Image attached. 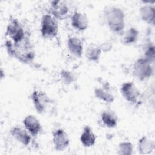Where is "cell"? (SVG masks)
<instances>
[{
    "instance_id": "1",
    "label": "cell",
    "mask_w": 155,
    "mask_h": 155,
    "mask_svg": "<svg viewBox=\"0 0 155 155\" xmlns=\"http://www.w3.org/2000/svg\"><path fill=\"white\" fill-rule=\"evenodd\" d=\"M4 45L8 55L22 64H30L35 58V50L28 34L22 41L18 43L7 39Z\"/></svg>"
},
{
    "instance_id": "2",
    "label": "cell",
    "mask_w": 155,
    "mask_h": 155,
    "mask_svg": "<svg viewBox=\"0 0 155 155\" xmlns=\"http://www.w3.org/2000/svg\"><path fill=\"white\" fill-rule=\"evenodd\" d=\"M104 14L109 29L114 33L122 35L125 24V15L123 10L116 6H110L104 10Z\"/></svg>"
},
{
    "instance_id": "3",
    "label": "cell",
    "mask_w": 155,
    "mask_h": 155,
    "mask_svg": "<svg viewBox=\"0 0 155 155\" xmlns=\"http://www.w3.org/2000/svg\"><path fill=\"white\" fill-rule=\"evenodd\" d=\"M28 34L24 31V27L18 19L10 16L5 31L7 39L15 43L22 41Z\"/></svg>"
},
{
    "instance_id": "4",
    "label": "cell",
    "mask_w": 155,
    "mask_h": 155,
    "mask_svg": "<svg viewBox=\"0 0 155 155\" xmlns=\"http://www.w3.org/2000/svg\"><path fill=\"white\" fill-rule=\"evenodd\" d=\"M41 34L43 38L51 39L58 34L59 26L58 21L50 14H45L41 21Z\"/></svg>"
},
{
    "instance_id": "5",
    "label": "cell",
    "mask_w": 155,
    "mask_h": 155,
    "mask_svg": "<svg viewBox=\"0 0 155 155\" xmlns=\"http://www.w3.org/2000/svg\"><path fill=\"white\" fill-rule=\"evenodd\" d=\"M154 72L153 64L144 58L137 59L133 65V75L140 81H145L152 76Z\"/></svg>"
},
{
    "instance_id": "6",
    "label": "cell",
    "mask_w": 155,
    "mask_h": 155,
    "mask_svg": "<svg viewBox=\"0 0 155 155\" xmlns=\"http://www.w3.org/2000/svg\"><path fill=\"white\" fill-rule=\"evenodd\" d=\"M30 97L35 110L39 114L45 113L51 104V99L47 93L41 90L35 89Z\"/></svg>"
},
{
    "instance_id": "7",
    "label": "cell",
    "mask_w": 155,
    "mask_h": 155,
    "mask_svg": "<svg viewBox=\"0 0 155 155\" xmlns=\"http://www.w3.org/2000/svg\"><path fill=\"white\" fill-rule=\"evenodd\" d=\"M50 12L57 21L65 20L68 17H71L70 7L67 2L65 1L55 0L51 2Z\"/></svg>"
},
{
    "instance_id": "8",
    "label": "cell",
    "mask_w": 155,
    "mask_h": 155,
    "mask_svg": "<svg viewBox=\"0 0 155 155\" xmlns=\"http://www.w3.org/2000/svg\"><path fill=\"white\" fill-rule=\"evenodd\" d=\"M122 97L127 102L136 104L140 96V91L133 82H125L120 87Z\"/></svg>"
},
{
    "instance_id": "9",
    "label": "cell",
    "mask_w": 155,
    "mask_h": 155,
    "mask_svg": "<svg viewBox=\"0 0 155 155\" xmlns=\"http://www.w3.org/2000/svg\"><path fill=\"white\" fill-rule=\"evenodd\" d=\"M52 142L56 151H62L68 147L70 138L64 129L58 128L53 132Z\"/></svg>"
},
{
    "instance_id": "10",
    "label": "cell",
    "mask_w": 155,
    "mask_h": 155,
    "mask_svg": "<svg viewBox=\"0 0 155 155\" xmlns=\"http://www.w3.org/2000/svg\"><path fill=\"white\" fill-rule=\"evenodd\" d=\"M23 125L31 136L34 137H37L42 129L41 122L38 118L33 114L27 115L24 119Z\"/></svg>"
},
{
    "instance_id": "11",
    "label": "cell",
    "mask_w": 155,
    "mask_h": 155,
    "mask_svg": "<svg viewBox=\"0 0 155 155\" xmlns=\"http://www.w3.org/2000/svg\"><path fill=\"white\" fill-rule=\"evenodd\" d=\"M71 24L76 30L83 31L88 28L89 20L85 13L79 11H75L71 16Z\"/></svg>"
},
{
    "instance_id": "12",
    "label": "cell",
    "mask_w": 155,
    "mask_h": 155,
    "mask_svg": "<svg viewBox=\"0 0 155 155\" xmlns=\"http://www.w3.org/2000/svg\"><path fill=\"white\" fill-rule=\"evenodd\" d=\"M10 134L17 142L23 145L28 146L31 142V135L25 128L18 126L14 127L10 130Z\"/></svg>"
},
{
    "instance_id": "13",
    "label": "cell",
    "mask_w": 155,
    "mask_h": 155,
    "mask_svg": "<svg viewBox=\"0 0 155 155\" xmlns=\"http://www.w3.org/2000/svg\"><path fill=\"white\" fill-rule=\"evenodd\" d=\"M94 94L97 99L107 104L112 103L114 99L108 83H105L101 87L96 88L94 90Z\"/></svg>"
},
{
    "instance_id": "14",
    "label": "cell",
    "mask_w": 155,
    "mask_h": 155,
    "mask_svg": "<svg viewBox=\"0 0 155 155\" xmlns=\"http://www.w3.org/2000/svg\"><path fill=\"white\" fill-rule=\"evenodd\" d=\"M139 16L142 21L147 24H154L155 7L153 4H145L139 9Z\"/></svg>"
},
{
    "instance_id": "15",
    "label": "cell",
    "mask_w": 155,
    "mask_h": 155,
    "mask_svg": "<svg viewBox=\"0 0 155 155\" xmlns=\"http://www.w3.org/2000/svg\"><path fill=\"white\" fill-rule=\"evenodd\" d=\"M67 47L71 54L81 58L84 51L83 42L77 36L69 37L67 40Z\"/></svg>"
},
{
    "instance_id": "16",
    "label": "cell",
    "mask_w": 155,
    "mask_h": 155,
    "mask_svg": "<svg viewBox=\"0 0 155 155\" xmlns=\"http://www.w3.org/2000/svg\"><path fill=\"white\" fill-rule=\"evenodd\" d=\"M80 141L85 147H91L95 144L96 136L90 126L86 125L84 127L80 136Z\"/></svg>"
},
{
    "instance_id": "17",
    "label": "cell",
    "mask_w": 155,
    "mask_h": 155,
    "mask_svg": "<svg viewBox=\"0 0 155 155\" xmlns=\"http://www.w3.org/2000/svg\"><path fill=\"white\" fill-rule=\"evenodd\" d=\"M137 149L140 154H151L155 149V142L153 139L143 136L138 141Z\"/></svg>"
},
{
    "instance_id": "18",
    "label": "cell",
    "mask_w": 155,
    "mask_h": 155,
    "mask_svg": "<svg viewBox=\"0 0 155 155\" xmlns=\"http://www.w3.org/2000/svg\"><path fill=\"white\" fill-rule=\"evenodd\" d=\"M101 119L103 125L108 128H113L117 125V116L111 110L104 111L101 113Z\"/></svg>"
},
{
    "instance_id": "19",
    "label": "cell",
    "mask_w": 155,
    "mask_h": 155,
    "mask_svg": "<svg viewBox=\"0 0 155 155\" xmlns=\"http://www.w3.org/2000/svg\"><path fill=\"white\" fill-rule=\"evenodd\" d=\"M102 53L99 45L91 43L86 47L85 56L86 58L90 61L97 62L101 58Z\"/></svg>"
},
{
    "instance_id": "20",
    "label": "cell",
    "mask_w": 155,
    "mask_h": 155,
    "mask_svg": "<svg viewBox=\"0 0 155 155\" xmlns=\"http://www.w3.org/2000/svg\"><path fill=\"white\" fill-rule=\"evenodd\" d=\"M139 31L135 27H130L121 35V42L125 45H131L135 43L139 38Z\"/></svg>"
},
{
    "instance_id": "21",
    "label": "cell",
    "mask_w": 155,
    "mask_h": 155,
    "mask_svg": "<svg viewBox=\"0 0 155 155\" xmlns=\"http://www.w3.org/2000/svg\"><path fill=\"white\" fill-rule=\"evenodd\" d=\"M133 146L129 141H124L119 143L117 147V154L119 155H131L133 154Z\"/></svg>"
},
{
    "instance_id": "22",
    "label": "cell",
    "mask_w": 155,
    "mask_h": 155,
    "mask_svg": "<svg viewBox=\"0 0 155 155\" xmlns=\"http://www.w3.org/2000/svg\"><path fill=\"white\" fill-rule=\"evenodd\" d=\"M143 58L151 64H154L155 59V50L154 45L153 43H150L145 47Z\"/></svg>"
},
{
    "instance_id": "23",
    "label": "cell",
    "mask_w": 155,
    "mask_h": 155,
    "mask_svg": "<svg viewBox=\"0 0 155 155\" xmlns=\"http://www.w3.org/2000/svg\"><path fill=\"white\" fill-rule=\"evenodd\" d=\"M60 78L62 82L66 85H69L74 81V74L67 70H62L60 73Z\"/></svg>"
},
{
    "instance_id": "24",
    "label": "cell",
    "mask_w": 155,
    "mask_h": 155,
    "mask_svg": "<svg viewBox=\"0 0 155 155\" xmlns=\"http://www.w3.org/2000/svg\"><path fill=\"white\" fill-rule=\"evenodd\" d=\"M99 47L101 49L102 52L107 53L112 49L113 46H112V44L110 42H103L102 44L99 45Z\"/></svg>"
}]
</instances>
